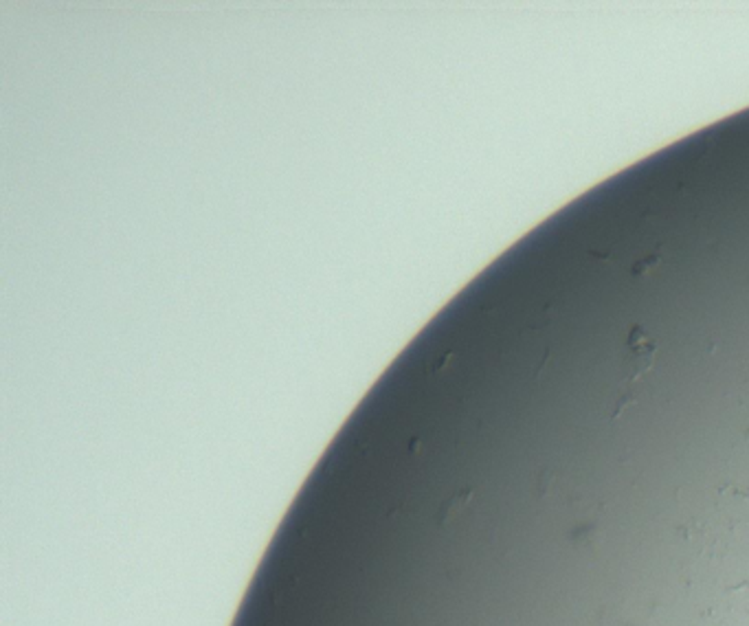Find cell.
<instances>
[{
	"label": "cell",
	"mask_w": 749,
	"mask_h": 626,
	"mask_svg": "<svg viewBox=\"0 0 749 626\" xmlns=\"http://www.w3.org/2000/svg\"><path fill=\"white\" fill-rule=\"evenodd\" d=\"M468 499H471V492L468 490H464V492H457V495H453L447 503H444V506L440 508V514H437V523L440 525H447L455 514H459L461 510H464V506H466V503H468Z\"/></svg>",
	"instance_id": "cell-2"
},
{
	"label": "cell",
	"mask_w": 749,
	"mask_h": 626,
	"mask_svg": "<svg viewBox=\"0 0 749 626\" xmlns=\"http://www.w3.org/2000/svg\"><path fill=\"white\" fill-rule=\"evenodd\" d=\"M657 261H659V255H646L644 257V261H639V264L635 266V273H646V271H649L651 266H655L657 264Z\"/></svg>",
	"instance_id": "cell-3"
},
{
	"label": "cell",
	"mask_w": 749,
	"mask_h": 626,
	"mask_svg": "<svg viewBox=\"0 0 749 626\" xmlns=\"http://www.w3.org/2000/svg\"><path fill=\"white\" fill-rule=\"evenodd\" d=\"M657 354V346L653 338L644 332V328L635 326L626 338V354H624V367L629 374V382L637 380L644 372H649L653 365V358Z\"/></svg>",
	"instance_id": "cell-1"
}]
</instances>
